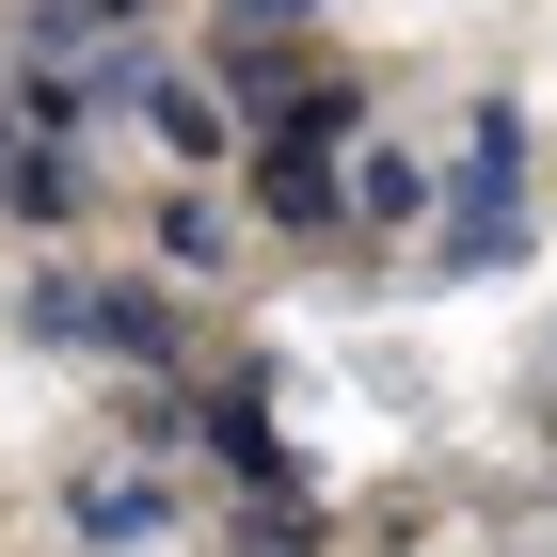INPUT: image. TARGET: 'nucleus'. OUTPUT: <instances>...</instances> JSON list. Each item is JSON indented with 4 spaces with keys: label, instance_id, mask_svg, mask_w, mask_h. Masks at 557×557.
Segmentation results:
<instances>
[{
    "label": "nucleus",
    "instance_id": "9d476101",
    "mask_svg": "<svg viewBox=\"0 0 557 557\" xmlns=\"http://www.w3.org/2000/svg\"><path fill=\"white\" fill-rule=\"evenodd\" d=\"M256 144H335V160H350V144H367V81H350V64H302V96L271 112Z\"/></svg>",
    "mask_w": 557,
    "mask_h": 557
},
{
    "label": "nucleus",
    "instance_id": "423d86ee",
    "mask_svg": "<svg viewBox=\"0 0 557 557\" xmlns=\"http://www.w3.org/2000/svg\"><path fill=\"white\" fill-rule=\"evenodd\" d=\"M256 223H287V239H350V160H335V144H256Z\"/></svg>",
    "mask_w": 557,
    "mask_h": 557
},
{
    "label": "nucleus",
    "instance_id": "9b49d317",
    "mask_svg": "<svg viewBox=\"0 0 557 557\" xmlns=\"http://www.w3.org/2000/svg\"><path fill=\"white\" fill-rule=\"evenodd\" d=\"M112 430H128V462H191V383H128V414H112Z\"/></svg>",
    "mask_w": 557,
    "mask_h": 557
},
{
    "label": "nucleus",
    "instance_id": "7ed1b4c3",
    "mask_svg": "<svg viewBox=\"0 0 557 557\" xmlns=\"http://www.w3.org/2000/svg\"><path fill=\"white\" fill-rule=\"evenodd\" d=\"M271 398H287V367H271V350H239L223 383H191V462L239 478V510H319V462L287 446V414H271Z\"/></svg>",
    "mask_w": 557,
    "mask_h": 557
},
{
    "label": "nucleus",
    "instance_id": "f03ea898",
    "mask_svg": "<svg viewBox=\"0 0 557 557\" xmlns=\"http://www.w3.org/2000/svg\"><path fill=\"white\" fill-rule=\"evenodd\" d=\"M16 335L64 350V367H128V383H175V350H191V302L160 271H96V256H48L16 287Z\"/></svg>",
    "mask_w": 557,
    "mask_h": 557
},
{
    "label": "nucleus",
    "instance_id": "6e6552de",
    "mask_svg": "<svg viewBox=\"0 0 557 557\" xmlns=\"http://www.w3.org/2000/svg\"><path fill=\"white\" fill-rule=\"evenodd\" d=\"M0 208L33 223V239H81L96 223V160L81 144H0Z\"/></svg>",
    "mask_w": 557,
    "mask_h": 557
},
{
    "label": "nucleus",
    "instance_id": "1a4fd4ad",
    "mask_svg": "<svg viewBox=\"0 0 557 557\" xmlns=\"http://www.w3.org/2000/svg\"><path fill=\"white\" fill-rule=\"evenodd\" d=\"M223 271H239V208L191 191V175H160V287L191 302V287H223Z\"/></svg>",
    "mask_w": 557,
    "mask_h": 557
},
{
    "label": "nucleus",
    "instance_id": "0eeeda50",
    "mask_svg": "<svg viewBox=\"0 0 557 557\" xmlns=\"http://www.w3.org/2000/svg\"><path fill=\"white\" fill-rule=\"evenodd\" d=\"M112 48H144V0H33L16 16V64H64V81H96Z\"/></svg>",
    "mask_w": 557,
    "mask_h": 557
},
{
    "label": "nucleus",
    "instance_id": "f257e3e1",
    "mask_svg": "<svg viewBox=\"0 0 557 557\" xmlns=\"http://www.w3.org/2000/svg\"><path fill=\"white\" fill-rule=\"evenodd\" d=\"M542 256V208H525V96H462V144H446V191H430L414 287H494V271Z\"/></svg>",
    "mask_w": 557,
    "mask_h": 557
},
{
    "label": "nucleus",
    "instance_id": "ddd939ff",
    "mask_svg": "<svg viewBox=\"0 0 557 557\" xmlns=\"http://www.w3.org/2000/svg\"><path fill=\"white\" fill-rule=\"evenodd\" d=\"M0 48H16V16H0Z\"/></svg>",
    "mask_w": 557,
    "mask_h": 557
},
{
    "label": "nucleus",
    "instance_id": "39448f33",
    "mask_svg": "<svg viewBox=\"0 0 557 557\" xmlns=\"http://www.w3.org/2000/svg\"><path fill=\"white\" fill-rule=\"evenodd\" d=\"M430 191H446V160L430 144H350V239H430Z\"/></svg>",
    "mask_w": 557,
    "mask_h": 557
},
{
    "label": "nucleus",
    "instance_id": "f8f14e48",
    "mask_svg": "<svg viewBox=\"0 0 557 557\" xmlns=\"http://www.w3.org/2000/svg\"><path fill=\"white\" fill-rule=\"evenodd\" d=\"M319 16H335V0H208L223 48H319Z\"/></svg>",
    "mask_w": 557,
    "mask_h": 557
},
{
    "label": "nucleus",
    "instance_id": "20e7f679",
    "mask_svg": "<svg viewBox=\"0 0 557 557\" xmlns=\"http://www.w3.org/2000/svg\"><path fill=\"white\" fill-rule=\"evenodd\" d=\"M48 510H64V542H81V557H144V542H160V525H175V478L112 446V462H81V478H64V494H48Z\"/></svg>",
    "mask_w": 557,
    "mask_h": 557
}]
</instances>
